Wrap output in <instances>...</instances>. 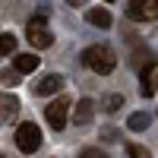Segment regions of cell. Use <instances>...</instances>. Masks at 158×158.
<instances>
[{
    "label": "cell",
    "instance_id": "cell-17",
    "mask_svg": "<svg viewBox=\"0 0 158 158\" xmlns=\"http://www.w3.org/2000/svg\"><path fill=\"white\" fill-rule=\"evenodd\" d=\"M70 6H85V0H67Z\"/></svg>",
    "mask_w": 158,
    "mask_h": 158
},
{
    "label": "cell",
    "instance_id": "cell-4",
    "mask_svg": "<svg viewBox=\"0 0 158 158\" xmlns=\"http://www.w3.org/2000/svg\"><path fill=\"white\" fill-rule=\"evenodd\" d=\"M67 114H70V98H57V101H51V108L44 111L51 130H63V127H67Z\"/></svg>",
    "mask_w": 158,
    "mask_h": 158
},
{
    "label": "cell",
    "instance_id": "cell-16",
    "mask_svg": "<svg viewBox=\"0 0 158 158\" xmlns=\"http://www.w3.org/2000/svg\"><path fill=\"white\" fill-rule=\"evenodd\" d=\"M0 79H3L6 85H13V82H16V73H0Z\"/></svg>",
    "mask_w": 158,
    "mask_h": 158
},
{
    "label": "cell",
    "instance_id": "cell-11",
    "mask_svg": "<svg viewBox=\"0 0 158 158\" xmlns=\"http://www.w3.org/2000/svg\"><path fill=\"white\" fill-rule=\"evenodd\" d=\"M149 123H152V114H146V111L130 114V120H127V127H130V130H146Z\"/></svg>",
    "mask_w": 158,
    "mask_h": 158
},
{
    "label": "cell",
    "instance_id": "cell-3",
    "mask_svg": "<svg viewBox=\"0 0 158 158\" xmlns=\"http://www.w3.org/2000/svg\"><path fill=\"white\" fill-rule=\"evenodd\" d=\"M29 41H32L35 48H51V44H54V32L44 25L41 16H35V19L29 22Z\"/></svg>",
    "mask_w": 158,
    "mask_h": 158
},
{
    "label": "cell",
    "instance_id": "cell-15",
    "mask_svg": "<svg viewBox=\"0 0 158 158\" xmlns=\"http://www.w3.org/2000/svg\"><path fill=\"white\" fill-rule=\"evenodd\" d=\"M79 158H108V155H104L101 149H95V146H89V149H82V152H79Z\"/></svg>",
    "mask_w": 158,
    "mask_h": 158
},
{
    "label": "cell",
    "instance_id": "cell-8",
    "mask_svg": "<svg viewBox=\"0 0 158 158\" xmlns=\"http://www.w3.org/2000/svg\"><path fill=\"white\" fill-rule=\"evenodd\" d=\"M139 82H142V95H155V60L152 63H146L142 67V73H139Z\"/></svg>",
    "mask_w": 158,
    "mask_h": 158
},
{
    "label": "cell",
    "instance_id": "cell-6",
    "mask_svg": "<svg viewBox=\"0 0 158 158\" xmlns=\"http://www.w3.org/2000/svg\"><path fill=\"white\" fill-rule=\"evenodd\" d=\"M60 89H63V76L60 73H51V76H44V79L35 82V95L48 98V95H54V92H60Z\"/></svg>",
    "mask_w": 158,
    "mask_h": 158
},
{
    "label": "cell",
    "instance_id": "cell-2",
    "mask_svg": "<svg viewBox=\"0 0 158 158\" xmlns=\"http://www.w3.org/2000/svg\"><path fill=\"white\" fill-rule=\"evenodd\" d=\"M16 146H19V152H35L38 146H41V130H38L35 123H19Z\"/></svg>",
    "mask_w": 158,
    "mask_h": 158
},
{
    "label": "cell",
    "instance_id": "cell-12",
    "mask_svg": "<svg viewBox=\"0 0 158 158\" xmlns=\"http://www.w3.org/2000/svg\"><path fill=\"white\" fill-rule=\"evenodd\" d=\"M6 54H16V35H10V32L0 35V57H6Z\"/></svg>",
    "mask_w": 158,
    "mask_h": 158
},
{
    "label": "cell",
    "instance_id": "cell-9",
    "mask_svg": "<svg viewBox=\"0 0 158 158\" xmlns=\"http://www.w3.org/2000/svg\"><path fill=\"white\" fill-rule=\"evenodd\" d=\"M38 63H41V60H38L35 54H16V57H13V67H16V73H35Z\"/></svg>",
    "mask_w": 158,
    "mask_h": 158
},
{
    "label": "cell",
    "instance_id": "cell-18",
    "mask_svg": "<svg viewBox=\"0 0 158 158\" xmlns=\"http://www.w3.org/2000/svg\"><path fill=\"white\" fill-rule=\"evenodd\" d=\"M108 3H111V0H108Z\"/></svg>",
    "mask_w": 158,
    "mask_h": 158
},
{
    "label": "cell",
    "instance_id": "cell-1",
    "mask_svg": "<svg viewBox=\"0 0 158 158\" xmlns=\"http://www.w3.org/2000/svg\"><path fill=\"white\" fill-rule=\"evenodd\" d=\"M82 63L92 70V73H98V76H108L114 67H117V54L108 48V44H92L82 51Z\"/></svg>",
    "mask_w": 158,
    "mask_h": 158
},
{
    "label": "cell",
    "instance_id": "cell-14",
    "mask_svg": "<svg viewBox=\"0 0 158 158\" xmlns=\"http://www.w3.org/2000/svg\"><path fill=\"white\" fill-rule=\"evenodd\" d=\"M127 155H130V158H152V152H149L146 146H136V142H130V146H127Z\"/></svg>",
    "mask_w": 158,
    "mask_h": 158
},
{
    "label": "cell",
    "instance_id": "cell-7",
    "mask_svg": "<svg viewBox=\"0 0 158 158\" xmlns=\"http://www.w3.org/2000/svg\"><path fill=\"white\" fill-rule=\"evenodd\" d=\"M73 117H76V123H89L92 117H95V101H92V98L76 101V111H73Z\"/></svg>",
    "mask_w": 158,
    "mask_h": 158
},
{
    "label": "cell",
    "instance_id": "cell-13",
    "mask_svg": "<svg viewBox=\"0 0 158 158\" xmlns=\"http://www.w3.org/2000/svg\"><path fill=\"white\" fill-rule=\"evenodd\" d=\"M101 108L108 111V114L120 111V108H123V95H108V98H101Z\"/></svg>",
    "mask_w": 158,
    "mask_h": 158
},
{
    "label": "cell",
    "instance_id": "cell-10",
    "mask_svg": "<svg viewBox=\"0 0 158 158\" xmlns=\"http://www.w3.org/2000/svg\"><path fill=\"white\" fill-rule=\"evenodd\" d=\"M85 19H89L92 25H98V29H108V25H111V13H108V10H89Z\"/></svg>",
    "mask_w": 158,
    "mask_h": 158
},
{
    "label": "cell",
    "instance_id": "cell-19",
    "mask_svg": "<svg viewBox=\"0 0 158 158\" xmlns=\"http://www.w3.org/2000/svg\"><path fill=\"white\" fill-rule=\"evenodd\" d=\"M0 158H3V155H0Z\"/></svg>",
    "mask_w": 158,
    "mask_h": 158
},
{
    "label": "cell",
    "instance_id": "cell-5",
    "mask_svg": "<svg viewBox=\"0 0 158 158\" xmlns=\"http://www.w3.org/2000/svg\"><path fill=\"white\" fill-rule=\"evenodd\" d=\"M155 3L158 0H130L127 3V16L130 19H136V22H149V19H155Z\"/></svg>",
    "mask_w": 158,
    "mask_h": 158
}]
</instances>
